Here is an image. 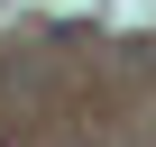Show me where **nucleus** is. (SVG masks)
<instances>
[]
</instances>
